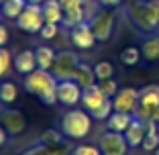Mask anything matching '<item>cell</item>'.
Instances as JSON below:
<instances>
[{
	"instance_id": "obj_1",
	"label": "cell",
	"mask_w": 159,
	"mask_h": 155,
	"mask_svg": "<svg viewBox=\"0 0 159 155\" xmlns=\"http://www.w3.org/2000/svg\"><path fill=\"white\" fill-rule=\"evenodd\" d=\"M57 84H59V80L53 75L51 70L37 67L35 71L25 75V88H27V92L35 94L47 106H53L57 102Z\"/></svg>"
},
{
	"instance_id": "obj_2",
	"label": "cell",
	"mask_w": 159,
	"mask_h": 155,
	"mask_svg": "<svg viewBox=\"0 0 159 155\" xmlns=\"http://www.w3.org/2000/svg\"><path fill=\"white\" fill-rule=\"evenodd\" d=\"M129 19L141 33H155L159 29V0H133Z\"/></svg>"
},
{
	"instance_id": "obj_3",
	"label": "cell",
	"mask_w": 159,
	"mask_h": 155,
	"mask_svg": "<svg viewBox=\"0 0 159 155\" xmlns=\"http://www.w3.org/2000/svg\"><path fill=\"white\" fill-rule=\"evenodd\" d=\"M59 129L66 139H84L92 131V116L84 110H67L61 116Z\"/></svg>"
},
{
	"instance_id": "obj_4",
	"label": "cell",
	"mask_w": 159,
	"mask_h": 155,
	"mask_svg": "<svg viewBox=\"0 0 159 155\" xmlns=\"http://www.w3.org/2000/svg\"><path fill=\"white\" fill-rule=\"evenodd\" d=\"M135 116L141 121H159V86L149 84L139 90V106L135 110Z\"/></svg>"
},
{
	"instance_id": "obj_5",
	"label": "cell",
	"mask_w": 159,
	"mask_h": 155,
	"mask_svg": "<svg viewBox=\"0 0 159 155\" xmlns=\"http://www.w3.org/2000/svg\"><path fill=\"white\" fill-rule=\"evenodd\" d=\"M80 63H82V59H80L74 51H61V53L55 55L51 71L59 82L61 80H74L75 74H78Z\"/></svg>"
},
{
	"instance_id": "obj_6",
	"label": "cell",
	"mask_w": 159,
	"mask_h": 155,
	"mask_svg": "<svg viewBox=\"0 0 159 155\" xmlns=\"http://www.w3.org/2000/svg\"><path fill=\"white\" fill-rule=\"evenodd\" d=\"M43 25H45V19H43L41 4H27L16 19V27L25 33H41Z\"/></svg>"
},
{
	"instance_id": "obj_7",
	"label": "cell",
	"mask_w": 159,
	"mask_h": 155,
	"mask_svg": "<svg viewBox=\"0 0 159 155\" xmlns=\"http://www.w3.org/2000/svg\"><path fill=\"white\" fill-rule=\"evenodd\" d=\"M131 149L125 139V133H114L106 131L100 137V151L102 155H126V151Z\"/></svg>"
},
{
	"instance_id": "obj_8",
	"label": "cell",
	"mask_w": 159,
	"mask_h": 155,
	"mask_svg": "<svg viewBox=\"0 0 159 155\" xmlns=\"http://www.w3.org/2000/svg\"><path fill=\"white\" fill-rule=\"evenodd\" d=\"M82 92L84 88L75 80H61L57 84V102L63 106H75L78 102H82Z\"/></svg>"
},
{
	"instance_id": "obj_9",
	"label": "cell",
	"mask_w": 159,
	"mask_h": 155,
	"mask_svg": "<svg viewBox=\"0 0 159 155\" xmlns=\"http://www.w3.org/2000/svg\"><path fill=\"white\" fill-rule=\"evenodd\" d=\"M112 106L116 112H131L135 114L137 106H139V90L137 88H120L112 98Z\"/></svg>"
},
{
	"instance_id": "obj_10",
	"label": "cell",
	"mask_w": 159,
	"mask_h": 155,
	"mask_svg": "<svg viewBox=\"0 0 159 155\" xmlns=\"http://www.w3.org/2000/svg\"><path fill=\"white\" fill-rule=\"evenodd\" d=\"M90 27H92V31H94V35H96L98 41L110 39L112 29H114V12H110V10H100V12H96L94 19L90 21Z\"/></svg>"
},
{
	"instance_id": "obj_11",
	"label": "cell",
	"mask_w": 159,
	"mask_h": 155,
	"mask_svg": "<svg viewBox=\"0 0 159 155\" xmlns=\"http://www.w3.org/2000/svg\"><path fill=\"white\" fill-rule=\"evenodd\" d=\"M70 39L78 49H92L96 45V41H98L96 35H94V31H92V27H90V23H86V21L71 29Z\"/></svg>"
},
{
	"instance_id": "obj_12",
	"label": "cell",
	"mask_w": 159,
	"mask_h": 155,
	"mask_svg": "<svg viewBox=\"0 0 159 155\" xmlns=\"http://www.w3.org/2000/svg\"><path fill=\"white\" fill-rule=\"evenodd\" d=\"M0 125L6 129L8 135H19V133L25 131L27 127V122H25V116L19 112V110H4V112L0 114Z\"/></svg>"
},
{
	"instance_id": "obj_13",
	"label": "cell",
	"mask_w": 159,
	"mask_h": 155,
	"mask_svg": "<svg viewBox=\"0 0 159 155\" xmlns=\"http://www.w3.org/2000/svg\"><path fill=\"white\" fill-rule=\"evenodd\" d=\"M145 135H147V122L135 116L133 122H131V127L125 131V139H126V143H129V147H131V149L141 147L143 141H145Z\"/></svg>"
},
{
	"instance_id": "obj_14",
	"label": "cell",
	"mask_w": 159,
	"mask_h": 155,
	"mask_svg": "<svg viewBox=\"0 0 159 155\" xmlns=\"http://www.w3.org/2000/svg\"><path fill=\"white\" fill-rule=\"evenodd\" d=\"M106 98H108V96L100 90L98 84L90 86V88H84V92H82V104H84V108L88 110V112L94 110V108H98Z\"/></svg>"
},
{
	"instance_id": "obj_15",
	"label": "cell",
	"mask_w": 159,
	"mask_h": 155,
	"mask_svg": "<svg viewBox=\"0 0 159 155\" xmlns=\"http://www.w3.org/2000/svg\"><path fill=\"white\" fill-rule=\"evenodd\" d=\"M12 66H14V70L19 71V74H23V75L35 71L37 70V57H35V51H31V49L20 51L19 55L12 59Z\"/></svg>"
},
{
	"instance_id": "obj_16",
	"label": "cell",
	"mask_w": 159,
	"mask_h": 155,
	"mask_svg": "<svg viewBox=\"0 0 159 155\" xmlns=\"http://www.w3.org/2000/svg\"><path fill=\"white\" fill-rule=\"evenodd\" d=\"M41 8H43L45 23H53V25L63 23V6H61L59 0H45L41 4Z\"/></svg>"
},
{
	"instance_id": "obj_17",
	"label": "cell",
	"mask_w": 159,
	"mask_h": 155,
	"mask_svg": "<svg viewBox=\"0 0 159 155\" xmlns=\"http://www.w3.org/2000/svg\"><path fill=\"white\" fill-rule=\"evenodd\" d=\"M133 118H135V114H131V112H116L114 110L106 121V129L108 131H114V133H125L126 129L131 127Z\"/></svg>"
},
{
	"instance_id": "obj_18",
	"label": "cell",
	"mask_w": 159,
	"mask_h": 155,
	"mask_svg": "<svg viewBox=\"0 0 159 155\" xmlns=\"http://www.w3.org/2000/svg\"><path fill=\"white\" fill-rule=\"evenodd\" d=\"M141 55L147 61H157L159 59V35H149L141 43Z\"/></svg>"
},
{
	"instance_id": "obj_19",
	"label": "cell",
	"mask_w": 159,
	"mask_h": 155,
	"mask_svg": "<svg viewBox=\"0 0 159 155\" xmlns=\"http://www.w3.org/2000/svg\"><path fill=\"white\" fill-rule=\"evenodd\" d=\"M74 80L78 82L82 88H90V86L98 84V80H96V74H94V67H92V66H88V63H84V61L80 63L78 74H75Z\"/></svg>"
},
{
	"instance_id": "obj_20",
	"label": "cell",
	"mask_w": 159,
	"mask_h": 155,
	"mask_svg": "<svg viewBox=\"0 0 159 155\" xmlns=\"http://www.w3.org/2000/svg\"><path fill=\"white\" fill-rule=\"evenodd\" d=\"M27 4H29L27 0H4V2H2V16L16 21Z\"/></svg>"
},
{
	"instance_id": "obj_21",
	"label": "cell",
	"mask_w": 159,
	"mask_h": 155,
	"mask_svg": "<svg viewBox=\"0 0 159 155\" xmlns=\"http://www.w3.org/2000/svg\"><path fill=\"white\" fill-rule=\"evenodd\" d=\"M143 149L149 151V153H155L159 147V131H157V122L149 121L147 122V135H145V141H143Z\"/></svg>"
},
{
	"instance_id": "obj_22",
	"label": "cell",
	"mask_w": 159,
	"mask_h": 155,
	"mask_svg": "<svg viewBox=\"0 0 159 155\" xmlns=\"http://www.w3.org/2000/svg\"><path fill=\"white\" fill-rule=\"evenodd\" d=\"M55 55H57V53L53 51L51 47H47V45L37 47V51H35V57H37V67H41V70H51L53 61H55Z\"/></svg>"
},
{
	"instance_id": "obj_23",
	"label": "cell",
	"mask_w": 159,
	"mask_h": 155,
	"mask_svg": "<svg viewBox=\"0 0 159 155\" xmlns=\"http://www.w3.org/2000/svg\"><path fill=\"white\" fill-rule=\"evenodd\" d=\"M114 112V106H112V98H106L98 108L90 110V116L96 118V121H108V116Z\"/></svg>"
},
{
	"instance_id": "obj_24",
	"label": "cell",
	"mask_w": 159,
	"mask_h": 155,
	"mask_svg": "<svg viewBox=\"0 0 159 155\" xmlns=\"http://www.w3.org/2000/svg\"><path fill=\"white\" fill-rule=\"evenodd\" d=\"M16 100V84L12 82H2L0 84V102L2 104H12Z\"/></svg>"
},
{
	"instance_id": "obj_25",
	"label": "cell",
	"mask_w": 159,
	"mask_h": 155,
	"mask_svg": "<svg viewBox=\"0 0 159 155\" xmlns=\"http://www.w3.org/2000/svg\"><path fill=\"white\" fill-rule=\"evenodd\" d=\"M120 61L122 66H137L141 61V47H126L120 51Z\"/></svg>"
},
{
	"instance_id": "obj_26",
	"label": "cell",
	"mask_w": 159,
	"mask_h": 155,
	"mask_svg": "<svg viewBox=\"0 0 159 155\" xmlns=\"http://www.w3.org/2000/svg\"><path fill=\"white\" fill-rule=\"evenodd\" d=\"M63 139H66V135L61 133V129H59V131L49 129V131H45L41 135V143H43V145H47V147H57V145H61V143H63Z\"/></svg>"
},
{
	"instance_id": "obj_27",
	"label": "cell",
	"mask_w": 159,
	"mask_h": 155,
	"mask_svg": "<svg viewBox=\"0 0 159 155\" xmlns=\"http://www.w3.org/2000/svg\"><path fill=\"white\" fill-rule=\"evenodd\" d=\"M94 74H96V80L98 82L108 80V78L114 75V66L110 61H98V63L94 66Z\"/></svg>"
},
{
	"instance_id": "obj_28",
	"label": "cell",
	"mask_w": 159,
	"mask_h": 155,
	"mask_svg": "<svg viewBox=\"0 0 159 155\" xmlns=\"http://www.w3.org/2000/svg\"><path fill=\"white\" fill-rule=\"evenodd\" d=\"M10 66H12V57H10V51L6 47H0V78L8 74Z\"/></svg>"
},
{
	"instance_id": "obj_29",
	"label": "cell",
	"mask_w": 159,
	"mask_h": 155,
	"mask_svg": "<svg viewBox=\"0 0 159 155\" xmlns=\"http://www.w3.org/2000/svg\"><path fill=\"white\" fill-rule=\"evenodd\" d=\"M98 86H100V90H102L104 94L108 96V98H114V94H116L118 90V84L112 80V78H108V80H102V82H98Z\"/></svg>"
},
{
	"instance_id": "obj_30",
	"label": "cell",
	"mask_w": 159,
	"mask_h": 155,
	"mask_svg": "<svg viewBox=\"0 0 159 155\" xmlns=\"http://www.w3.org/2000/svg\"><path fill=\"white\" fill-rule=\"evenodd\" d=\"M70 155H102V151L96 145H78Z\"/></svg>"
},
{
	"instance_id": "obj_31",
	"label": "cell",
	"mask_w": 159,
	"mask_h": 155,
	"mask_svg": "<svg viewBox=\"0 0 159 155\" xmlns=\"http://www.w3.org/2000/svg\"><path fill=\"white\" fill-rule=\"evenodd\" d=\"M57 31H59V25H53V23H45L43 25V29H41V37L43 39H47V41H49V39H53L57 35Z\"/></svg>"
},
{
	"instance_id": "obj_32",
	"label": "cell",
	"mask_w": 159,
	"mask_h": 155,
	"mask_svg": "<svg viewBox=\"0 0 159 155\" xmlns=\"http://www.w3.org/2000/svg\"><path fill=\"white\" fill-rule=\"evenodd\" d=\"M47 149H49L47 145H43V143H39V145H33L31 149H27V151H25L23 155H49V153H47Z\"/></svg>"
},
{
	"instance_id": "obj_33",
	"label": "cell",
	"mask_w": 159,
	"mask_h": 155,
	"mask_svg": "<svg viewBox=\"0 0 159 155\" xmlns=\"http://www.w3.org/2000/svg\"><path fill=\"white\" fill-rule=\"evenodd\" d=\"M6 41H8V31H6L4 25H0V47H4Z\"/></svg>"
},
{
	"instance_id": "obj_34",
	"label": "cell",
	"mask_w": 159,
	"mask_h": 155,
	"mask_svg": "<svg viewBox=\"0 0 159 155\" xmlns=\"http://www.w3.org/2000/svg\"><path fill=\"white\" fill-rule=\"evenodd\" d=\"M100 6H104V8H114V6H118L122 2V0H98Z\"/></svg>"
},
{
	"instance_id": "obj_35",
	"label": "cell",
	"mask_w": 159,
	"mask_h": 155,
	"mask_svg": "<svg viewBox=\"0 0 159 155\" xmlns=\"http://www.w3.org/2000/svg\"><path fill=\"white\" fill-rule=\"evenodd\" d=\"M6 137H8V133H6V129L2 127V125H0V147H2V145L6 143Z\"/></svg>"
},
{
	"instance_id": "obj_36",
	"label": "cell",
	"mask_w": 159,
	"mask_h": 155,
	"mask_svg": "<svg viewBox=\"0 0 159 155\" xmlns=\"http://www.w3.org/2000/svg\"><path fill=\"white\" fill-rule=\"evenodd\" d=\"M29 4H43V2H45V0H27Z\"/></svg>"
},
{
	"instance_id": "obj_37",
	"label": "cell",
	"mask_w": 159,
	"mask_h": 155,
	"mask_svg": "<svg viewBox=\"0 0 159 155\" xmlns=\"http://www.w3.org/2000/svg\"><path fill=\"white\" fill-rule=\"evenodd\" d=\"M0 16H2V4H0Z\"/></svg>"
},
{
	"instance_id": "obj_38",
	"label": "cell",
	"mask_w": 159,
	"mask_h": 155,
	"mask_svg": "<svg viewBox=\"0 0 159 155\" xmlns=\"http://www.w3.org/2000/svg\"><path fill=\"white\" fill-rule=\"evenodd\" d=\"M155 155H159V147H157V151H155Z\"/></svg>"
},
{
	"instance_id": "obj_39",
	"label": "cell",
	"mask_w": 159,
	"mask_h": 155,
	"mask_svg": "<svg viewBox=\"0 0 159 155\" xmlns=\"http://www.w3.org/2000/svg\"><path fill=\"white\" fill-rule=\"evenodd\" d=\"M155 122H157V131H159V121H155Z\"/></svg>"
}]
</instances>
